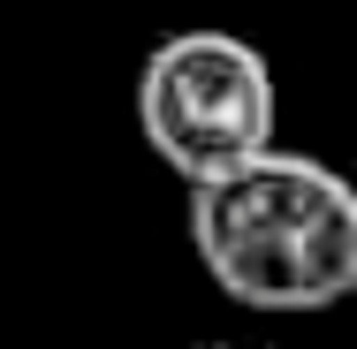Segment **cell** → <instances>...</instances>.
<instances>
[{
    "mask_svg": "<svg viewBox=\"0 0 357 349\" xmlns=\"http://www.w3.org/2000/svg\"><path fill=\"white\" fill-rule=\"evenodd\" d=\"M190 243L243 311H327L357 296V183L312 152L266 144L190 183Z\"/></svg>",
    "mask_w": 357,
    "mask_h": 349,
    "instance_id": "cell-1",
    "label": "cell"
},
{
    "mask_svg": "<svg viewBox=\"0 0 357 349\" xmlns=\"http://www.w3.org/2000/svg\"><path fill=\"white\" fill-rule=\"evenodd\" d=\"M282 99L274 69L251 38L236 31H167L137 69V130L160 167H175L183 183H206L220 167L251 160L274 144Z\"/></svg>",
    "mask_w": 357,
    "mask_h": 349,
    "instance_id": "cell-2",
    "label": "cell"
},
{
    "mask_svg": "<svg viewBox=\"0 0 357 349\" xmlns=\"http://www.w3.org/2000/svg\"><path fill=\"white\" fill-rule=\"evenodd\" d=\"M206 349H236V342H206Z\"/></svg>",
    "mask_w": 357,
    "mask_h": 349,
    "instance_id": "cell-3",
    "label": "cell"
}]
</instances>
